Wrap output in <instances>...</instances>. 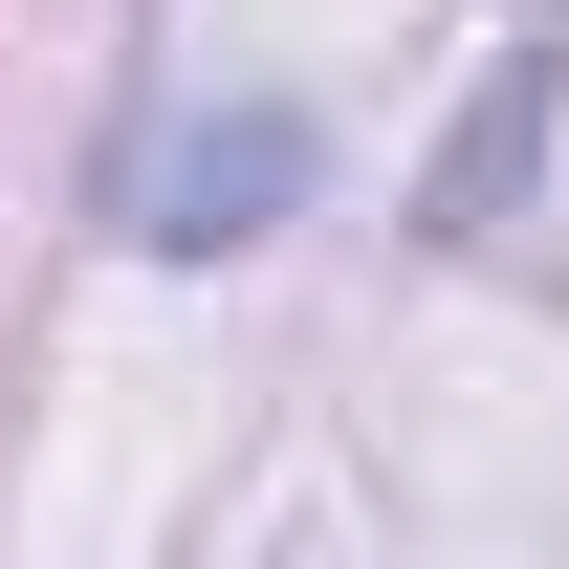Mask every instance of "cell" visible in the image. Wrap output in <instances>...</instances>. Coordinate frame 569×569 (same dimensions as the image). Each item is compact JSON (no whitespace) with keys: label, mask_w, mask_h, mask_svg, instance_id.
I'll return each mask as SVG.
<instances>
[{"label":"cell","mask_w":569,"mask_h":569,"mask_svg":"<svg viewBox=\"0 0 569 569\" xmlns=\"http://www.w3.org/2000/svg\"><path fill=\"white\" fill-rule=\"evenodd\" d=\"M284 198H307V132H284V110H219V132H153L132 153V241H176V263L263 241Z\"/></svg>","instance_id":"6da1fadb"}]
</instances>
